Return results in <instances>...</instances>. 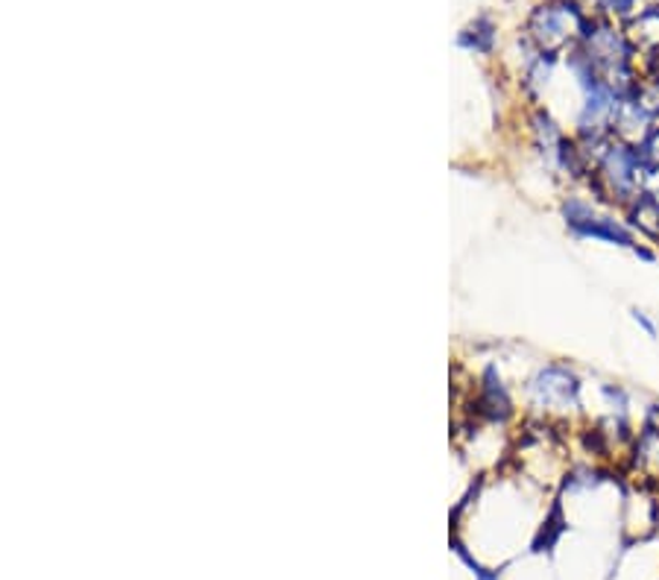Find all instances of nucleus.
<instances>
[{"mask_svg": "<svg viewBox=\"0 0 659 580\" xmlns=\"http://www.w3.org/2000/svg\"><path fill=\"white\" fill-rule=\"evenodd\" d=\"M633 460H636V466H641L645 481L659 487V425H648L641 431L636 448H633Z\"/></svg>", "mask_w": 659, "mask_h": 580, "instance_id": "2", "label": "nucleus"}, {"mask_svg": "<svg viewBox=\"0 0 659 580\" xmlns=\"http://www.w3.org/2000/svg\"><path fill=\"white\" fill-rule=\"evenodd\" d=\"M633 320H636V323H639L641 328H645V332L650 334V337H657V325L650 323L648 314H645V311H633Z\"/></svg>", "mask_w": 659, "mask_h": 580, "instance_id": "4", "label": "nucleus"}, {"mask_svg": "<svg viewBox=\"0 0 659 580\" xmlns=\"http://www.w3.org/2000/svg\"><path fill=\"white\" fill-rule=\"evenodd\" d=\"M566 33H569V21L562 15V9L545 7L534 15V35L545 47H554V44L566 42Z\"/></svg>", "mask_w": 659, "mask_h": 580, "instance_id": "3", "label": "nucleus"}, {"mask_svg": "<svg viewBox=\"0 0 659 580\" xmlns=\"http://www.w3.org/2000/svg\"><path fill=\"white\" fill-rule=\"evenodd\" d=\"M534 393L545 408H569V404H578L580 384L569 369L548 367L534 381Z\"/></svg>", "mask_w": 659, "mask_h": 580, "instance_id": "1", "label": "nucleus"}]
</instances>
